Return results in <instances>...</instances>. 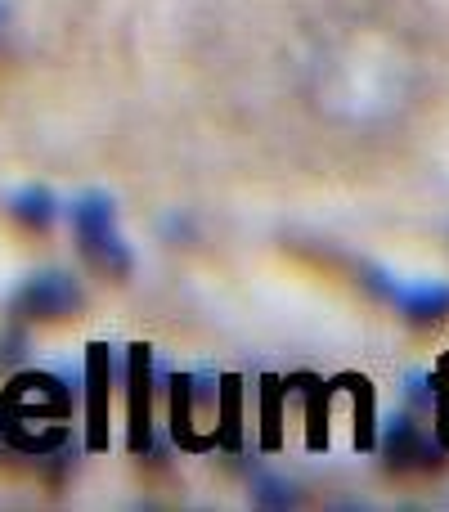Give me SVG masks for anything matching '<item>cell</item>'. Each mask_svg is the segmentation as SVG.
<instances>
[{
	"label": "cell",
	"mask_w": 449,
	"mask_h": 512,
	"mask_svg": "<svg viewBox=\"0 0 449 512\" xmlns=\"http://www.w3.org/2000/svg\"><path fill=\"white\" fill-rule=\"evenodd\" d=\"M68 409L72 396L59 378L18 373L0 400V436L23 454H54L68 445Z\"/></svg>",
	"instance_id": "1"
},
{
	"label": "cell",
	"mask_w": 449,
	"mask_h": 512,
	"mask_svg": "<svg viewBox=\"0 0 449 512\" xmlns=\"http://www.w3.org/2000/svg\"><path fill=\"white\" fill-rule=\"evenodd\" d=\"M68 216H72V230H77L81 256H86L99 274H108V279H126L131 265H135V256H131V248H126L122 234H117L113 194H104V189H86V194L72 198Z\"/></svg>",
	"instance_id": "2"
},
{
	"label": "cell",
	"mask_w": 449,
	"mask_h": 512,
	"mask_svg": "<svg viewBox=\"0 0 449 512\" xmlns=\"http://www.w3.org/2000/svg\"><path fill=\"white\" fill-rule=\"evenodd\" d=\"M81 301H86V292H81V283L72 279L68 270L41 265V270H32L14 288L9 306H14V315H23V319H68L81 310Z\"/></svg>",
	"instance_id": "3"
},
{
	"label": "cell",
	"mask_w": 449,
	"mask_h": 512,
	"mask_svg": "<svg viewBox=\"0 0 449 512\" xmlns=\"http://www.w3.org/2000/svg\"><path fill=\"white\" fill-rule=\"evenodd\" d=\"M153 351L149 342H135L126 351V396H131V427H126V445L135 454H162L158 432H153Z\"/></svg>",
	"instance_id": "4"
},
{
	"label": "cell",
	"mask_w": 449,
	"mask_h": 512,
	"mask_svg": "<svg viewBox=\"0 0 449 512\" xmlns=\"http://www.w3.org/2000/svg\"><path fill=\"white\" fill-rule=\"evenodd\" d=\"M108 382H113V351L108 342L86 346V450H104L108 445Z\"/></svg>",
	"instance_id": "5"
},
{
	"label": "cell",
	"mask_w": 449,
	"mask_h": 512,
	"mask_svg": "<svg viewBox=\"0 0 449 512\" xmlns=\"http://www.w3.org/2000/svg\"><path fill=\"white\" fill-rule=\"evenodd\" d=\"M382 450H387L391 468L400 472V468H436V463H441V454H445V445H441V436H436V441H427L409 414H396L387 423Z\"/></svg>",
	"instance_id": "6"
},
{
	"label": "cell",
	"mask_w": 449,
	"mask_h": 512,
	"mask_svg": "<svg viewBox=\"0 0 449 512\" xmlns=\"http://www.w3.org/2000/svg\"><path fill=\"white\" fill-rule=\"evenodd\" d=\"M391 301L414 324H436L449 315V283H396Z\"/></svg>",
	"instance_id": "7"
},
{
	"label": "cell",
	"mask_w": 449,
	"mask_h": 512,
	"mask_svg": "<svg viewBox=\"0 0 449 512\" xmlns=\"http://www.w3.org/2000/svg\"><path fill=\"white\" fill-rule=\"evenodd\" d=\"M5 207L18 225H27V230H50L54 216H59V198H54V189H45V185L14 189V194L5 198Z\"/></svg>",
	"instance_id": "8"
},
{
	"label": "cell",
	"mask_w": 449,
	"mask_h": 512,
	"mask_svg": "<svg viewBox=\"0 0 449 512\" xmlns=\"http://www.w3.org/2000/svg\"><path fill=\"white\" fill-rule=\"evenodd\" d=\"M194 378L176 373L171 378V436H176L180 450H207V436L194 432Z\"/></svg>",
	"instance_id": "9"
},
{
	"label": "cell",
	"mask_w": 449,
	"mask_h": 512,
	"mask_svg": "<svg viewBox=\"0 0 449 512\" xmlns=\"http://www.w3.org/2000/svg\"><path fill=\"white\" fill-rule=\"evenodd\" d=\"M292 387L306 396V441H310V450H324L328 445V396H333V387H328V382H315L310 373H297Z\"/></svg>",
	"instance_id": "10"
},
{
	"label": "cell",
	"mask_w": 449,
	"mask_h": 512,
	"mask_svg": "<svg viewBox=\"0 0 449 512\" xmlns=\"http://www.w3.org/2000/svg\"><path fill=\"white\" fill-rule=\"evenodd\" d=\"M221 450L225 454L243 450V382L234 373L221 378Z\"/></svg>",
	"instance_id": "11"
},
{
	"label": "cell",
	"mask_w": 449,
	"mask_h": 512,
	"mask_svg": "<svg viewBox=\"0 0 449 512\" xmlns=\"http://www.w3.org/2000/svg\"><path fill=\"white\" fill-rule=\"evenodd\" d=\"M342 387L351 391V405H355V450L369 454L373 441H378V418H373V387L360 378V373H346Z\"/></svg>",
	"instance_id": "12"
},
{
	"label": "cell",
	"mask_w": 449,
	"mask_h": 512,
	"mask_svg": "<svg viewBox=\"0 0 449 512\" xmlns=\"http://www.w3.org/2000/svg\"><path fill=\"white\" fill-rule=\"evenodd\" d=\"M256 396H261V450H279V441H283V382L261 378Z\"/></svg>",
	"instance_id": "13"
},
{
	"label": "cell",
	"mask_w": 449,
	"mask_h": 512,
	"mask_svg": "<svg viewBox=\"0 0 449 512\" xmlns=\"http://www.w3.org/2000/svg\"><path fill=\"white\" fill-rule=\"evenodd\" d=\"M252 499L265 508H288L297 504V486H292L288 477H274V472H252Z\"/></svg>",
	"instance_id": "14"
},
{
	"label": "cell",
	"mask_w": 449,
	"mask_h": 512,
	"mask_svg": "<svg viewBox=\"0 0 449 512\" xmlns=\"http://www.w3.org/2000/svg\"><path fill=\"white\" fill-rule=\"evenodd\" d=\"M400 396H405L414 409H423L436 400V382L427 378V373H405V378H400Z\"/></svg>",
	"instance_id": "15"
},
{
	"label": "cell",
	"mask_w": 449,
	"mask_h": 512,
	"mask_svg": "<svg viewBox=\"0 0 449 512\" xmlns=\"http://www.w3.org/2000/svg\"><path fill=\"white\" fill-rule=\"evenodd\" d=\"M364 288L369 292H378V297H391V292H396V279H391L387 270H382V265H364Z\"/></svg>",
	"instance_id": "16"
},
{
	"label": "cell",
	"mask_w": 449,
	"mask_h": 512,
	"mask_svg": "<svg viewBox=\"0 0 449 512\" xmlns=\"http://www.w3.org/2000/svg\"><path fill=\"white\" fill-rule=\"evenodd\" d=\"M5 18H9V5H5V0H0V27H5Z\"/></svg>",
	"instance_id": "17"
}]
</instances>
